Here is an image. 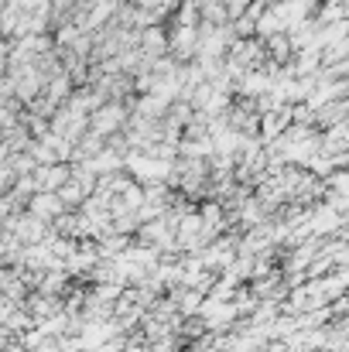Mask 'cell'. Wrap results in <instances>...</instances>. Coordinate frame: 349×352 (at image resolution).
Segmentation results:
<instances>
[{"instance_id": "obj_1", "label": "cell", "mask_w": 349, "mask_h": 352, "mask_svg": "<svg viewBox=\"0 0 349 352\" xmlns=\"http://www.w3.org/2000/svg\"><path fill=\"white\" fill-rule=\"evenodd\" d=\"M38 178H41V185H48V188H55L62 178H65V168H48V171H38Z\"/></svg>"}]
</instances>
